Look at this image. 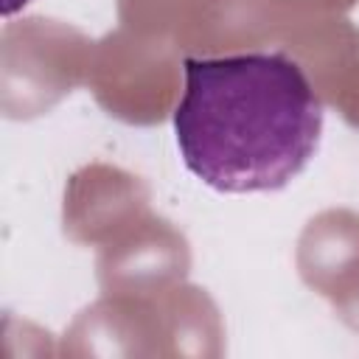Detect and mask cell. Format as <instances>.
<instances>
[{
  "mask_svg": "<svg viewBox=\"0 0 359 359\" xmlns=\"http://www.w3.org/2000/svg\"><path fill=\"white\" fill-rule=\"evenodd\" d=\"M174 135L185 168L222 194L286 188L314 157L323 104L286 53L185 59Z\"/></svg>",
  "mask_w": 359,
  "mask_h": 359,
  "instance_id": "1",
  "label": "cell"
},
{
  "mask_svg": "<svg viewBox=\"0 0 359 359\" xmlns=\"http://www.w3.org/2000/svg\"><path fill=\"white\" fill-rule=\"evenodd\" d=\"M31 0H3V17H11L14 11H20V8H25Z\"/></svg>",
  "mask_w": 359,
  "mask_h": 359,
  "instance_id": "2",
  "label": "cell"
}]
</instances>
